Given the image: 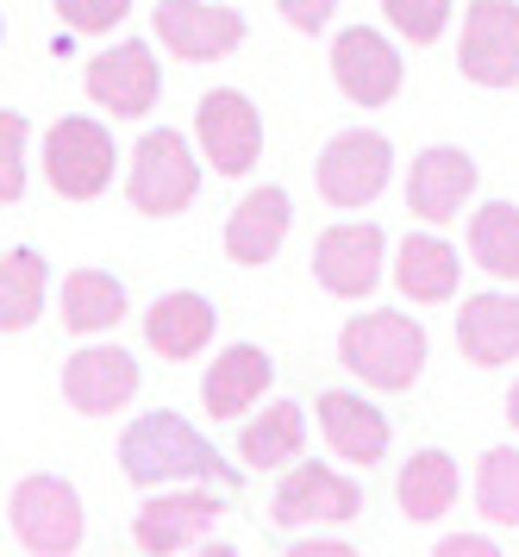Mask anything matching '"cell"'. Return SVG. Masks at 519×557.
I'll return each mask as SVG.
<instances>
[{
  "label": "cell",
  "instance_id": "obj_1",
  "mask_svg": "<svg viewBox=\"0 0 519 557\" xmlns=\"http://www.w3.org/2000/svg\"><path fill=\"white\" fill-rule=\"evenodd\" d=\"M425 357H432V338L413 313L400 307H370V313H350L345 332H338V363H345L357 382H370L382 395H400L425 376Z\"/></svg>",
  "mask_w": 519,
  "mask_h": 557
},
{
  "label": "cell",
  "instance_id": "obj_2",
  "mask_svg": "<svg viewBox=\"0 0 519 557\" xmlns=\"http://www.w3.org/2000/svg\"><path fill=\"white\" fill-rule=\"evenodd\" d=\"M120 470L138 488H170V482H238L220 451L200 438L182 413H138L120 438Z\"/></svg>",
  "mask_w": 519,
  "mask_h": 557
},
{
  "label": "cell",
  "instance_id": "obj_3",
  "mask_svg": "<svg viewBox=\"0 0 519 557\" xmlns=\"http://www.w3.org/2000/svg\"><path fill=\"white\" fill-rule=\"evenodd\" d=\"M200 188V157L182 132L157 126L132 145V170H125V201L138 207L145 220H170L195 201Z\"/></svg>",
  "mask_w": 519,
  "mask_h": 557
},
{
  "label": "cell",
  "instance_id": "obj_4",
  "mask_svg": "<svg viewBox=\"0 0 519 557\" xmlns=\"http://www.w3.org/2000/svg\"><path fill=\"white\" fill-rule=\"evenodd\" d=\"M7 520H13V539L38 557H70L82 545V495H75V482L45 476V470L13 482Z\"/></svg>",
  "mask_w": 519,
  "mask_h": 557
},
{
  "label": "cell",
  "instance_id": "obj_5",
  "mask_svg": "<svg viewBox=\"0 0 519 557\" xmlns=\"http://www.w3.org/2000/svg\"><path fill=\"white\" fill-rule=\"evenodd\" d=\"M113 132L88 120V113H70L45 132V182L63 195V201H95L113 182Z\"/></svg>",
  "mask_w": 519,
  "mask_h": 557
},
{
  "label": "cell",
  "instance_id": "obj_6",
  "mask_svg": "<svg viewBox=\"0 0 519 557\" xmlns=\"http://www.w3.org/2000/svg\"><path fill=\"white\" fill-rule=\"evenodd\" d=\"M195 145L213 163V176H250L263 157V113L245 88H213L195 101Z\"/></svg>",
  "mask_w": 519,
  "mask_h": 557
},
{
  "label": "cell",
  "instance_id": "obj_7",
  "mask_svg": "<svg viewBox=\"0 0 519 557\" xmlns=\"http://www.w3.org/2000/svg\"><path fill=\"white\" fill-rule=\"evenodd\" d=\"M313 176H320L325 207L357 213V207H370L375 195L388 188V176H395V145L370 126H350L320 151V170H313Z\"/></svg>",
  "mask_w": 519,
  "mask_h": 557
},
{
  "label": "cell",
  "instance_id": "obj_8",
  "mask_svg": "<svg viewBox=\"0 0 519 557\" xmlns=\"http://www.w3.org/2000/svg\"><path fill=\"white\" fill-rule=\"evenodd\" d=\"M382 257H388V238L375 220H338L313 238V282L338 301H370L382 282Z\"/></svg>",
  "mask_w": 519,
  "mask_h": 557
},
{
  "label": "cell",
  "instance_id": "obj_9",
  "mask_svg": "<svg viewBox=\"0 0 519 557\" xmlns=\"http://www.w3.org/2000/svg\"><path fill=\"white\" fill-rule=\"evenodd\" d=\"M363 513V488L332 470V463H295L288 476L275 482V502H270V520L282 532H307V527H345Z\"/></svg>",
  "mask_w": 519,
  "mask_h": 557
},
{
  "label": "cell",
  "instance_id": "obj_10",
  "mask_svg": "<svg viewBox=\"0 0 519 557\" xmlns=\"http://www.w3.org/2000/svg\"><path fill=\"white\" fill-rule=\"evenodd\" d=\"M457 70L475 88H519V7L514 0H475L464 13Z\"/></svg>",
  "mask_w": 519,
  "mask_h": 557
},
{
  "label": "cell",
  "instance_id": "obj_11",
  "mask_svg": "<svg viewBox=\"0 0 519 557\" xmlns=\"http://www.w3.org/2000/svg\"><path fill=\"white\" fill-rule=\"evenodd\" d=\"M82 88H88V101L107 107L113 120H138V113H150V107H157L163 70H157V57H150L145 38H120L113 51L88 57Z\"/></svg>",
  "mask_w": 519,
  "mask_h": 557
},
{
  "label": "cell",
  "instance_id": "obj_12",
  "mask_svg": "<svg viewBox=\"0 0 519 557\" xmlns=\"http://www.w3.org/2000/svg\"><path fill=\"white\" fill-rule=\"evenodd\" d=\"M150 32L163 38V51L182 63H213L245 45V20L238 7H213V0H157Z\"/></svg>",
  "mask_w": 519,
  "mask_h": 557
},
{
  "label": "cell",
  "instance_id": "obj_13",
  "mask_svg": "<svg viewBox=\"0 0 519 557\" xmlns=\"http://www.w3.org/2000/svg\"><path fill=\"white\" fill-rule=\"evenodd\" d=\"M332 82L350 107H388L400 95V51L370 26H350L332 38Z\"/></svg>",
  "mask_w": 519,
  "mask_h": 557
},
{
  "label": "cell",
  "instance_id": "obj_14",
  "mask_svg": "<svg viewBox=\"0 0 519 557\" xmlns=\"http://www.w3.org/2000/svg\"><path fill=\"white\" fill-rule=\"evenodd\" d=\"M225 513V502L213 495V488H163L157 502L138 507V520H132V539H138V552L150 557H170V552H188V545H200L207 532H213V520Z\"/></svg>",
  "mask_w": 519,
  "mask_h": 557
},
{
  "label": "cell",
  "instance_id": "obj_15",
  "mask_svg": "<svg viewBox=\"0 0 519 557\" xmlns=\"http://www.w3.org/2000/svg\"><path fill=\"white\" fill-rule=\"evenodd\" d=\"M138 382H145V370H138L132 351H120V345H82V351L63 363V401L95 420V413L132 407Z\"/></svg>",
  "mask_w": 519,
  "mask_h": 557
},
{
  "label": "cell",
  "instance_id": "obj_16",
  "mask_svg": "<svg viewBox=\"0 0 519 557\" xmlns=\"http://www.w3.org/2000/svg\"><path fill=\"white\" fill-rule=\"evenodd\" d=\"M470 195H475V157L470 151H457V145H432V151L413 157V170H407V207H413V220H425V226H450Z\"/></svg>",
  "mask_w": 519,
  "mask_h": 557
},
{
  "label": "cell",
  "instance_id": "obj_17",
  "mask_svg": "<svg viewBox=\"0 0 519 557\" xmlns=\"http://www.w3.org/2000/svg\"><path fill=\"white\" fill-rule=\"evenodd\" d=\"M288 226H295L288 188L263 182V188H250L245 201L232 207V220H225V257L245 263V270H257V263H270V257L288 245Z\"/></svg>",
  "mask_w": 519,
  "mask_h": 557
},
{
  "label": "cell",
  "instance_id": "obj_18",
  "mask_svg": "<svg viewBox=\"0 0 519 557\" xmlns=\"http://www.w3.org/2000/svg\"><path fill=\"white\" fill-rule=\"evenodd\" d=\"M213 332H220V307L195 295V288H175V295H157L145 313V345L157 357H170V363H188L213 345Z\"/></svg>",
  "mask_w": 519,
  "mask_h": 557
},
{
  "label": "cell",
  "instance_id": "obj_19",
  "mask_svg": "<svg viewBox=\"0 0 519 557\" xmlns=\"http://www.w3.org/2000/svg\"><path fill=\"white\" fill-rule=\"evenodd\" d=\"M457 351L470 357L475 370H501L519 357V295H470L457 307Z\"/></svg>",
  "mask_w": 519,
  "mask_h": 557
},
{
  "label": "cell",
  "instance_id": "obj_20",
  "mask_svg": "<svg viewBox=\"0 0 519 557\" xmlns=\"http://www.w3.org/2000/svg\"><path fill=\"white\" fill-rule=\"evenodd\" d=\"M320 432L325 445L345 457V463H382L388 457V420H382V407H370L363 395H350V388H325L320 401Z\"/></svg>",
  "mask_w": 519,
  "mask_h": 557
},
{
  "label": "cell",
  "instance_id": "obj_21",
  "mask_svg": "<svg viewBox=\"0 0 519 557\" xmlns=\"http://www.w3.org/2000/svg\"><path fill=\"white\" fill-rule=\"evenodd\" d=\"M270 382H275V363L263 345H232L225 357H213V370L200 382V401H207L213 420H238V413H250L263 401Z\"/></svg>",
  "mask_w": 519,
  "mask_h": 557
},
{
  "label": "cell",
  "instance_id": "obj_22",
  "mask_svg": "<svg viewBox=\"0 0 519 557\" xmlns=\"http://www.w3.org/2000/svg\"><path fill=\"white\" fill-rule=\"evenodd\" d=\"M457 276H464V257L450 251L438 232H407L395 251V288L413 307H438L457 295Z\"/></svg>",
  "mask_w": 519,
  "mask_h": 557
},
{
  "label": "cell",
  "instance_id": "obj_23",
  "mask_svg": "<svg viewBox=\"0 0 519 557\" xmlns=\"http://www.w3.org/2000/svg\"><path fill=\"white\" fill-rule=\"evenodd\" d=\"M457 488H464L457 457L450 451H413L407 463H400V476H395V502H400L407 520L432 527V520H445L450 507H457Z\"/></svg>",
  "mask_w": 519,
  "mask_h": 557
},
{
  "label": "cell",
  "instance_id": "obj_24",
  "mask_svg": "<svg viewBox=\"0 0 519 557\" xmlns=\"http://www.w3.org/2000/svg\"><path fill=\"white\" fill-rule=\"evenodd\" d=\"M57 313H63V332H82V338L113 332L125 320V282L107 276V270H70Z\"/></svg>",
  "mask_w": 519,
  "mask_h": 557
},
{
  "label": "cell",
  "instance_id": "obj_25",
  "mask_svg": "<svg viewBox=\"0 0 519 557\" xmlns=\"http://www.w3.org/2000/svg\"><path fill=\"white\" fill-rule=\"evenodd\" d=\"M307 445V413L295 401H275L263 407L257 420H245L238 432V457H245V470H282L288 457H300Z\"/></svg>",
  "mask_w": 519,
  "mask_h": 557
},
{
  "label": "cell",
  "instance_id": "obj_26",
  "mask_svg": "<svg viewBox=\"0 0 519 557\" xmlns=\"http://www.w3.org/2000/svg\"><path fill=\"white\" fill-rule=\"evenodd\" d=\"M50 270L38 251H7L0 257V332H32L45 313Z\"/></svg>",
  "mask_w": 519,
  "mask_h": 557
},
{
  "label": "cell",
  "instance_id": "obj_27",
  "mask_svg": "<svg viewBox=\"0 0 519 557\" xmlns=\"http://www.w3.org/2000/svg\"><path fill=\"white\" fill-rule=\"evenodd\" d=\"M470 257L495 282H519V207L489 201L470 213Z\"/></svg>",
  "mask_w": 519,
  "mask_h": 557
},
{
  "label": "cell",
  "instance_id": "obj_28",
  "mask_svg": "<svg viewBox=\"0 0 519 557\" xmlns=\"http://www.w3.org/2000/svg\"><path fill=\"white\" fill-rule=\"evenodd\" d=\"M475 507L495 527H519V451L514 445L482 451V463H475Z\"/></svg>",
  "mask_w": 519,
  "mask_h": 557
},
{
  "label": "cell",
  "instance_id": "obj_29",
  "mask_svg": "<svg viewBox=\"0 0 519 557\" xmlns=\"http://www.w3.org/2000/svg\"><path fill=\"white\" fill-rule=\"evenodd\" d=\"M450 7H457V0H382L388 26H395L407 45H438L445 26H450Z\"/></svg>",
  "mask_w": 519,
  "mask_h": 557
},
{
  "label": "cell",
  "instance_id": "obj_30",
  "mask_svg": "<svg viewBox=\"0 0 519 557\" xmlns=\"http://www.w3.org/2000/svg\"><path fill=\"white\" fill-rule=\"evenodd\" d=\"M25 145H32V120L0 107V207L25 195Z\"/></svg>",
  "mask_w": 519,
  "mask_h": 557
},
{
  "label": "cell",
  "instance_id": "obj_31",
  "mask_svg": "<svg viewBox=\"0 0 519 557\" xmlns=\"http://www.w3.org/2000/svg\"><path fill=\"white\" fill-rule=\"evenodd\" d=\"M57 7V20L70 32H88V38H100V32H113L132 13V0H50Z\"/></svg>",
  "mask_w": 519,
  "mask_h": 557
},
{
  "label": "cell",
  "instance_id": "obj_32",
  "mask_svg": "<svg viewBox=\"0 0 519 557\" xmlns=\"http://www.w3.org/2000/svg\"><path fill=\"white\" fill-rule=\"evenodd\" d=\"M275 7H282V20L295 32H325L332 13H338V0H275Z\"/></svg>",
  "mask_w": 519,
  "mask_h": 557
},
{
  "label": "cell",
  "instance_id": "obj_33",
  "mask_svg": "<svg viewBox=\"0 0 519 557\" xmlns=\"http://www.w3.org/2000/svg\"><path fill=\"white\" fill-rule=\"evenodd\" d=\"M438 557H495V539H475V532H457L438 545Z\"/></svg>",
  "mask_w": 519,
  "mask_h": 557
},
{
  "label": "cell",
  "instance_id": "obj_34",
  "mask_svg": "<svg viewBox=\"0 0 519 557\" xmlns=\"http://www.w3.org/2000/svg\"><path fill=\"white\" fill-rule=\"evenodd\" d=\"M295 557H345V545L338 539H307V545H295Z\"/></svg>",
  "mask_w": 519,
  "mask_h": 557
},
{
  "label": "cell",
  "instance_id": "obj_35",
  "mask_svg": "<svg viewBox=\"0 0 519 557\" xmlns=\"http://www.w3.org/2000/svg\"><path fill=\"white\" fill-rule=\"evenodd\" d=\"M507 420H514V432H519V382H514V395H507Z\"/></svg>",
  "mask_w": 519,
  "mask_h": 557
}]
</instances>
